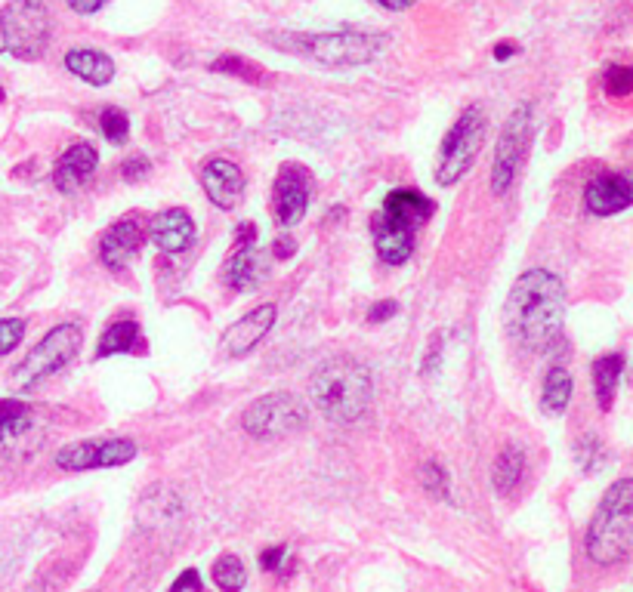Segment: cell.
<instances>
[{"instance_id":"43","label":"cell","mask_w":633,"mask_h":592,"mask_svg":"<svg viewBox=\"0 0 633 592\" xmlns=\"http://www.w3.org/2000/svg\"><path fill=\"white\" fill-rule=\"evenodd\" d=\"M294 253V241H278L275 244V256L278 259H285V256H291Z\"/></svg>"},{"instance_id":"40","label":"cell","mask_w":633,"mask_h":592,"mask_svg":"<svg viewBox=\"0 0 633 592\" xmlns=\"http://www.w3.org/2000/svg\"><path fill=\"white\" fill-rule=\"evenodd\" d=\"M102 4H105V0H68V7H72L75 13H81V16H90V13H96Z\"/></svg>"},{"instance_id":"11","label":"cell","mask_w":633,"mask_h":592,"mask_svg":"<svg viewBox=\"0 0 633 592\" xmlns=\"http://www.w3.org/2000/svg\"><path fill=\"white\" fill-rule=\"evenodd\" d=\"M312 185V173L303 164H281L272 189V213L281 226H297L306 216Z\"/></svg>"},{"instance_id":"3","label":"cell","mask_w":633,"mask_h":592,"mask_svg":"<svg viewBox=\"0 0 633 592\" xmlns=\"http://www.w3.org/2000/svg\"><path fill=\"white\" fill-rule=\"evenodd\" d=\"M587 559L600 568H615L633 555V478H621L596 506L587 537Z\"/></svg>"},{"instance_id":"37","label":"cell","mask_w":633,"mask_h":592,"mask_svg":"<svg viewBox=\"0 0 633 592\" xmlns=\"http://www.w3.org/2000/svg\"><path fill=\"white\" fill-rule=\"evenodd\" d=\"M399 312V303L396 300H380L368 309V321L371 324H380V321H390L393 315Z\"/></svg>"},{"instance_id":"35","label":"cell","mask_w":633,"mask_h":592,"mask_svg":"<svg viewBox=\"0 0 633 592\" xmlns=\"http://www.w3.org/2000/svg\"><path fill=\"white\" fill-rule=\"evenodd\" d=\"M167 592H204V589H201L198 571H195V568H186L177 580H173V586H170Z\"/></svg>"},{"instance_id":"15","label":"cell","mask_w":633,"mask_h":592,"mask_svg":"<svg viewBox=\"0 0 633 592\" xmlns=\"http://www.w3.org/2000/svg\"><path fill=\"white\" fill-rule=\"evenodd\" d=\"M96 164H99V155H96V148L90 142H75V145H68L62 158L56 161V170H53V182H56V189L62 195H75L81 192L84 185L93 179L96 173Z\"/></svg>"},{"instance_id":"18","label":"cell","mask_w":633,"mask_h":592,"mask_svg":"<svg viewBox=\"0 0 633 592\" xmlns=\"http://www.w3.org/2000/svg\"><path fill=\"white\" fill-rule=\"evenodd\" d=\"M34 438H38V417L31 414V407L0 420V466L28 457L34 451Z\"/></svg>"},{"instance_id":"10","label":"cell","mask_w":633,"mask_h":592,"mask_svg":"<svg viewBox=\"0 0 633 592\" xmlns=\"http://www.w3.org/2000/svg\"><path fill=\"white\" fill-rule=\"evenodd\" d=\"M136 457V444L130 438H105V441H75L65 444L56 454V466L65 472H87V469H112L124 466Z\"/></svg>"},{"instance_id":"39","label":"cell","mask_w":633,"mask_h":592,"mask_svg":"<svg viewBox=\"0 0 633 592\" xmlns=\"http://www.w3.org/2000/svg\"><path fill=\"white\" fill-rule=\"evenodd\" d=\"M25 401H19V398H0V420H7V417H13V414H22L25 411Z\"/></svg>"},{"instance_id":"6","label":"cell","mask_w":633,"mask_h":592,"mask_svg":"<svg viewBox=\"0 0 633 592\" xmlns=\"http://www.w3.org/2000/svg\"><path fill=\"white\" fill-rule=\"evenodd\" d=\"M50 34L53 19L41 0H10L0 10V37L16 59L38 62L50 47Z\"/></svg>"},{"instance_id":"17","label":"cell","mask_w":633,"mask_h":592,"mask_svg":"<svg viewBox=\"0 0 633 592\" xmlns=\"http://www.w3.org/2000/svg\"><path fill=\"white\" fill-rule=\"evenodd\" d=\"M149 238L161 253H170V256L186 253L195 241V222L183 207H170L152 219Z\"/></svg>"},{"instance_id":"22","label":"cell","mask_w":633,"mask_h":592,"mask_svg":"<svg viewBox=\"0 0 633 592\" xmlns=\"http://www.w3.org/2000/svg\"><path fill=\"white\" fill-rule=\"evenodd\" d=\"M65 68L78 74V78L84 84H93V87H105L112 78H115V62L99 53V50H87V47H78V50H68L65 53Z\"/></svg>"},{"instance_id":"19","label":"cell","mask_w":633,"mask_h":592,"mask_svg":"<svg viewBox=\"0 0 633 592\" xmlns=\"http://www.w3.org/2000/svg\"><path fill=\"white\" fill-rule=\"evenodd\" d=\"M371 229H374V247H377L383 263H390V266L408 263L411 253H414V229L411 226H405V222H399V219H390V216L377 213Z\"/></svg>"},{"instance_id":"41","label":"cell","mask_w":633,"mask_h":592,"mask_svg":"<svg viewBox=\"0 0 633 592\" xmlns=\"http://www.w3.org/2000/svg\"><path fill=\"white\" fill-rule=\"evenodd\" d=\"M380 4H383L386 10H408V7L417 4V0H380Z\"/></svg>"},{"instance_id":"29","label":"cell","mask_w":633,"mask_h":592,"mask_svg":"<svg viewBox=\"0 0 633 592\" xmlns=\"http://www.w3.org/2000/svg\"><path fill=\"white\" fill-rule=\"evenodd\" d=\"M603 84H606V93L615 96V99L630 96L633 93V68L630 65H612L603 74Z\"/></svg>"},{"instance_id":"16","label":"cell","mask_w":633,"mask_h":592,"mask_svg":"<svg viewBox=\"0 0 633 592\" xmlns=\"http://www.w3.org/2000/svg\"><path fill=\"white\" fill-rule=\"evenodd\" d=\"M201 189L220 210H232L244 192V173L238 164H232L226 158H214L201 170Z\"/></svg>"},{"instance_id":"13","label":"cell","mask_w":633,"mask_h":592,"mask_svg":"<svg viewBox=\"0 0 633 592\" xmlns=\"http://www.w3.org/2000/svg\"><path fill=\"white\" fill-rule=\"evenodd\" d=\"M584 204L593 216H612L633 207V176L627 173H600L587 182Z\"/></svg>"},{"instance_id":"2","label":"cell","mask_w":633,"mask_h":592,"mask_svg":"<svg viewBox=\"0 0 633 592\" xmlns=\"http://www.w3.org/2000/svg\"><path fill=\"white\" fill-rule=\"evenodd\" d=\"M309 395L315 401V411L331 423H356L371 407L374 383L368 367L356 358L340 355L328 358L309 380Z\"/></svg>"},{"instance_id":"14","label":"cell","mask_w":633,"mask_h":592,"mask_svg":"<svg viewBox=\"0 0 633 592\" xmlns=\"http://www.w3.org/2000/svg\"><path fill=\"white\" fill-rule=\"evenodd\" d=\"M143 241H146V232H143V226H139V222H133V219L115 222V226L105 232L102 241H99L102 266L105 269H115V272L127 269L133 259H136V253L143 250Z\"/></svg>"},{"instance_id":"25","label":"cell","mask_w":633,"mask_h":592,"mask_svg":"<svg viewBox=\"0 0 633 592\" xmlns=\"http://www.w3.org/2000/svg\"><path fill=\"white\" fill-rule=\"evenodd\" d=\"M522 475H525V454L519 444H507L495 460V469H491V485H495L501 497H507L519 488Z\"/></svg>"},{"instance_id":"27","label":"cell","mask_w":633,"mask_h":592,"mask_svg":"<svg viewBox=\"0 0 633 592\" xmlns=\"http://www.w3.org/2000/svg\"><path fill=\"white\" fill-rule=\"evenodd\" d=\"M210 574H214V583L220 592H238L244 586V580H248V571H244V562L238 555H220Z\"/></svg>"},{"instance_id":"12","label":"cell","mask_w":633,"mask_h":592,"mask_svg":"<svg viewBox=\"0 0 633 592\" xmlns=\"http://www.w3.org/2000/svg\"><path fill=\"white\" fill-rule=\"evenodd\" d=\"M275 306L266 303V306H257L254 312H248L244 318L232 321L226 330H223V337H220V349L223 355L229 358H244V355H251L263 340H266V333L275 327Z\"/></svg>"},{"instance_id":"24","label":"cell","mask_w":633,"mask_h":592,"mask_svg":"<svg viewBox=\"0 0 633 592\" xmlns=\"http://www.w3.org/2000/svg\"><path fill=\"white\" fill-rule=\"evenodd\" d=\"M139 343H143V337H139V324L133 318H115L109 327L102 330L99 346H96V358L133 352Z\"/></svg>"},{"instance_id":"30","label":"cell","mask_w":633,"mask_h":592,"mask_svg":"<svg viewBox=\"0 0 633 592\" xmlns=\"http://www.w3.org/2000/svg\"><path fill=\"white\" fill-rule=\"evenodd\" d=\"M420 485H424V491L427 494H433V497H448V491H451V485H448V472L439 466V463H424L420 466Z\"/></svg>"},{"instance_id":"8","label":"cell","mask_w":633,"mask_h":592,"mask_svg":"<svg viewBox=\"0 0 633 592\" xmlns=\"http://www.w3.org/2000/svg\"><path fill=\"white\" fill-rule=\"evenodd\" d=\"M535 139V108L529 102H522L513 108V115L507 118L498 148H495V164H491V192L498 198L507 195L513 179L519 176L525 158H529V145Z\"/></svg>"},{"instance_id":"38","label":"cell","mask_w":633,"mask_h":592,"mask_svg":"<svg viewBox=\"0 0 633 592\" xmlns=\"http://www.w3.org/2000/svg\"><path fill=\"white\" fill-rule=\"evenodd\" d=\"M251 244H257V226L254 222H241L235 232V247H251Z\"/></svg>"},{"instance_id":"34","label":"cell","mask_w":633,"mask_h":592,"mask_svg":"<svg viewBox=\"0 0 633 592\" xmlns=\"http://www.w3.org/2000/svg\"><path fill=\"white\" fill-rule=\"evenodd\" d=\"M285 555H288V546H285V543L263 549V552H260V568H263V571H278L281 562H285Z\"/></svg>"},{"instance_id":"4","label":"cell","mask_w":633,"mask_h":592,"mask_svg":"<svg viewBox=\"0 0 633 592\" xmlns=\"http://www.w3.org/2000/svg\"><path fill=\"white\" fill-rule=\"evenodd\" d=\"M272 44L285 47V53H300L309 59H319L325 65H362L371 62L380 47V34H359V31H340V34H288V37H269Z\"/></svg>"},{"instance_id":"23","label":"cell","mask_w":633,"mask_h":592,"mask_svg":"<svg viewBox=\"0 0 633 592\" xmlns=\"http://www.w3.org/2000/svg\"><path fill=\"white\" fill-rule=\"evenodd\" d=\"M621 374H624V355H618V352L593 361V392H596V404H600V411H612V401H615Z\"/></svg>"},{"instance_id":"1","label":"cell","mask_w":633,"mask_h":592,"mask_svg":"<svg viewBox=\"0 0 633 592\" xmlns=\"http://www.w3.org/2000/svg\"><path fill=\"white\" fill-rule=\"evenodd\" d=\"M566 318V287L547 269L522 272L507 296L504 321L513 340L532 352L556 343Z\"/></svg>"},{"instance_id":"21","label":"cell","mask_w":633,"mask_h":592,"mask_svg":"<svg viewBox=\"0 0 633 592\" xmlns=\"http://www.w3.org/2000/svg\"><path fill=\"white\" fill-rule=\"evenodd\" d=\"M383 216L399 219L405 226L417 229L420 222H427L436 213V204L424 195V192H414V189H396L383 198Z\"/></svg>"},{"instance_id":"7","label":"cell","mask_w":633,"mask_h":592,"mask_svg":"<svg viewBox=\"0 0 633 592\" xmlns=\"http://www.w3.org/2000/svg\"><path fill=\"white\" fill-rule=\"evenodd\" d=\"M485 111L479 105L464 108V115L451 124L439 145V161H436V182L439 185H454L461 182L473 161L479 158V148L485 142Z\"/></svg>"},{"instance_id":"20","label":"cell","mask_w":633,"mask_h":592,"mask_svg":"<svg viewBox=\"0 0 633 592\" xmlns=\"http://www.w3.org/2000/svg\"><path fill=\"white\" fill-rule=\"evenodd\" d=\"M266 259L257 250V244L251 247H235L229 263L223 266V281L229 290H254L266 281Z\"/></svg>"},{"instance_id":"32","label":"cell","mask_w":633,"mask_h":592,"mask_svg":"<svg viewBox=\"0 0 633 592\" xmlns=\"http://www.w3.org/2000/svg\"><path fill=\"white\" fill-rule=\"evenodd\" d=\"M25 337V321L22 318H0V355L13 352Z\"/></svg>"},{"instance_id":"31","label":"cell","mask_w":633,"mask_h":592,"mask_svg":"<svg viewBox=\"0 0 633 592\" xmlns=\"http://www.w3.org/2000/svg\"><path fill=\"white\" fill-rule=\"evenodd\" d=\"M210 71H220V74H232V78H244V81H260L257 74H260V68L257 65H251L248 59H241V56H223V59H217L214 65H210Z\"/></svg>"},{"instance_id":"33","label":"cell","mask_w":633,"mask_h":592,"mask_svg":"<svg viewBox=\"0 0 633 592\" xmlns=\"http://www.w3.org/2000/svg\"><path fill=\"white\" fill-rule=\"evenodd\" d=\"M603 448H600V441L596 438H584V441H578V463L584 466V472H596V460H593V454H600Z\"/></svg>"},{"instance_id":"36","label":"cell","mask_w":633,"mask_h":592,"mask_svg":"<svg viewBox=\"0 0 633 592\" xmlns=\"http://www.w3.org/2000/svg\"><path fill=\"white\" fill-rule=\"evenodd\" d=\"M152 170V164L146 161V158H127L124 164H121V176L127 179V182H136V179H143L146 173Z\"/></svg>"},{"instance_id":"42","label":"cell","mask_w":633,"mask_h":592,"mask_svg":"<svg viewBox=\"0 0 633 592\" xmlns=\"http://www.w3.org/2000/svg\"><path fill=\"white\" fill-rule=\"evenodd\" d=\"M513 53H516V44H507V41H504V44H498V47H495V59H498V62L510 59Z\"/></svg>"},{"instance_id":"9","label":"cell","mask_w":633,"mask_h":592,"mask_svg":"<svg viewBox=\"0 0 633 592\" xmlns=\"http://www.w3.org/2000/svg\"><path fill=\"white\" fill-rule=\"evenodd\" d=\"M306 404L291 392H269L248 404L241 414V426L254 438H288L306 426Z\"/></svg>"},{"instance_id":"26","label":"cell","mask_w":633,"mask_h":592,"mask_svg":"<svg viewBox=\"0 0 633 592\" xmlns=\"http://www.w3.org/2000/svg\"><path fill=\"white\" fill-rule=\"evenodd\" d=\"M572 374L566 367H550L547 370V377H544V392H541V407L547 414L559 417V414H566V407L572 401Z\"/></svg>"},{"instance_id":"44","label":"cell","mask_w":633,"mask_h":592,"mask_svg":"<svg viewBox=\"0 0 633 592\" xmlns=\"http://www.w3.org/2000/svg\"><path fill=\"white\" fill-rule=\"evenodd\" d=\"M4 99H7V96H4V90H0V102H4Z\"/></svg>"},{"instance_id":"28","label":"cell","mask_w":633,"mask_h":592,"mask_svg":"<svg viewBox=\"0 0 633 592\" xmlns=\"http://www.w3.org/2000/svg\"><path fill=\"white\" fill-rule=\"evenodd\" d=\"M99 130L102 136L109 139L112 145H124L127 136H130V118H127V111L124 108H102V115H99Z\"/></svg>"},{"instance_id":"5","label":"cell","mask_w":633,"mask_h":592,"mask_svg":"<svg viewBox=\"0 0 633 592\" xmlns=\"http://www.w3.org/2000/svg\"><path fill=\"white\" fill-rule=\"evenodd\" d=\"M81 346H84V333L78 324L65 321V324L53 327L47 337L13 367V377H10L13 389L28 392L34 386H41L44 380L59 374L65 364H72L78 358Z\"/></svg>"}]
</instances>
